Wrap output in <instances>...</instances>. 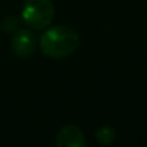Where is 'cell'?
<instances>
[{"instance_id":"6da1fadb","label":"cell","mask_w":147,"mask_h":147,"mask_svg":"<svg viewBox=\"0 0 147 147\" xmlns=\"http://www.w3.org/2000/svg\"><path fill=\"white\" fill-rule=\"evenodd\" d=\"M39 48L45 56L62 59L72 55L80 48V35L69 26H53L42 33Z\"/></svg>"},{"instance_id":"7a4b0ae2","label":"cell","mask_w":147,"mask_h":147,"mask_svg":"<svg viewBox=\"0 0 147 147\" xmlns=\"http://www.w3.org/2000/svg\"><path fill=\"white\" fill-rule=\"evenodd\" d=\"M55 16L52 0H26L22 7V20L33 30L45 29Z\"/></svg>"},{"instance_id":"3957f363","label":"cell","mask_w":147,"mask_h":147,"mask_svg":"<svg viewBox=\"0 0 147 147\" xmlns=\"http://www.w3.org/2000/svg\"><path fill=\"white\" fill-rule=\"evenodd\" d=\"M10 46L16 56L28 58L36 49V36L29 29H18L13 35Z\"/></svg>"},{"instance_id":"277c9868","label":"cell","mask_w":147,"mask_h":147,"mask_svg":"<svg viewBox=\"0 0 147 147\" xmlns=\"http://www.w3.org/2000/svg\"><path fill=\"white\" fill-rule=\"evenodd\" d=\"M55 143L58 147H84L87 144L82 130L72 124L65 125L59 130Z\"/></svg>"},{"instance_id":"5b68a950","label":"cell","mask_w":147,"mask_h":147,"mask_svg":"<svg viewBox=\"0 0 147 147\" xmlns=\"http://www.w3.org/2000/svg\"><path fill=\"white\" fill-rule=\"evenodd\" d=\"M115 137H117V131H115V128L111 127V125H104V127L98 128L97 133H95L97 141H98L100 144H104V146L111 144V143L115 140Z\"/></svg>"},{"instance_id":"8992f818","label":"cell","mask_w":147,"mask_h":147,"mask_svg":"<svg viewBox=\"0 0 147 147\" xmlns=\"http://www.w3.org/2000/svg\"><path fill=\"white\" fill-rule=\"evenodd\" d=\"M0 28H2L5 33H15L19 29V19L15 16H6L2 25H0Z\"/></svg>"}]
</instances>
